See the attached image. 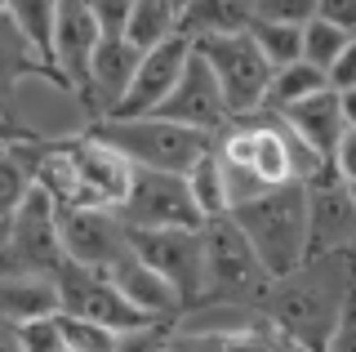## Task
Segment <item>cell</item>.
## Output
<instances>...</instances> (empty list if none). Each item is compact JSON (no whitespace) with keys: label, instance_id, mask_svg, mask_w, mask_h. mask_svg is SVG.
<instances>
[{"label":"cell","instance_id":"obj_1","mask_svg":"<svg viewBox=\"0 0 356 352\" xmlns=\"http://www.w3.org/2000/svg\"><path fill=\"white\" fill-rule=\"evenodd\" d=\"M352 307V255H321L303 259L285 277H272L254 312L267 330L298 339L303 348L321 352L325 335Z\"/></svg>","mask_w":356,"mask_h":352},{"label":"cell","instance_id":"obj_2","mask_svg":"<svg viewBox=\"0 0 356 352\" xmlns=\"http://www.w3.org/2000/svg\"><path fill=\"white\" fill-rule=\"evenodd\" d=\"M227 218L236 223L245 246L254 250L267 277H285L289 268L307 259V210H303V183L263 188L259 196L232 205Z\"/></svg>","mask_w":356,"mask_h":352},{"label":"cell","instance_id":"obj_3","mask_svg":"<svg viewBox=\"0 0 356 352\" xmlns=\"http://www.w3.org/2000/svg\"><path fill=\"white\" fill-rule=\"evenodd\" d=\"M85 134L98 138L107 152H116L134 170H165V174H187V165L200 152L214 147L209 134L183 129L161 116H98Z\"/></svg>","mask_w":356,"mask_h":352},{"label":"cell","instance_id":"obj_4","mask_svg":"<svg viewBox=\"0 0 356 352\" xmlns=\"http://www.w3.org/2000/svg\"><path fill=\"white\" fill-rule=\"evenodd\" d=\"M200 263H205V303L254 312L267 281H272L227 214L200 223Z\"/></svg>","mask_w":356,"mask_h":352},{"label":"cell","instance_id":"obj_5","mask_svg":"<svg viewBox=\"0 0 356 352\" xmlns=\"http://www.w3.org/2000/svg\"><path fill=\"white\" fill-rule=\"evenodd\" d=\"M63 246H58V205L49 192L31 183L22 205L5 223V246H0V277H44L63 268Z\"/></svg>","mask_w":356,"mask_h":352},{"label":"cell","instance_id":"obj_6","mask_svg":"<svg viewBox=\"0 0 356 352\" xmlns=\"http://www.w3.org/2000/svg\"><path fill=\"white\" fill-rule=\"evenodd\" d=\"M129 255L178 294L183 312L205 303V263H200V227H125Z\"/></svg>","mask_w":356,"mask_h":352},{"label":"cell","instance_id":"obj_7","mask_svg":"<svg viewBox=\"0 0 356 352\" xmlns=\"http://www.w3.org/2000/svg\"><path fill=\"white\" fill-rule=\"evenodd\" d=\"M192 49L200 54V63L214 76L222 107H227L232 120H250L263 112L267 98V81H272V67L263 63V54L250 45V36L236 31V36H209V40H192Z\"/></svg>","mask_w":356,"mask_h":352},{"label":"cell","instance_id":"obj_8","mask_svg":"<svg viewBox=\"0 0 356 352\" xmlns=\"http://www.w3.org/2000/svg\"><path fill=\"white\" fill-rule=\"evenodd\" d=\"M116 218L125 227H200L205 223L196 214L192 196H187L183 174L134 170V165H129V188L116 205Z\"/></svg>","mask_w":356,"mask_h":352},{"label":"cell","instance_id":"obj_9","mask_svg":"<svg viewBox=\"0 0 356 352\" xmlns=\"http://www.w3.org/2000/svg\"><path fill=\"white\" fill-rule=\"evenodd\" d=\"M54 294H58V312L98 321V326H107L111 335H125V330L147 326V317L120 299L116 285H111L103 272H89V268H76V263H63V268L54 272Z\"/></svg>","mask_w":356,"mask_h":352},{"label":"cell","instance_id":"obj_10","mask_svg":"<svg viewBox=\"0 0 356 352\" xmlns=\"http://www.w3.org/2000/svg\"><path fill=\"white\" fill-rule=\"evenodd\" d=\"M348 183L316 174L312 183H303V210H307V259L321 255H352L356 241V201H352Z\"/></svg>","mask_w":356,"mask_h":352},{"label":"cell","instance_id":"obj_11","mask_svg":"<svg viewBox=\"0 0 356 352\" xmlns=\"http://www.w3.org/2000/svg\"><path fill=\"white\" fill-rule=\"evenodd\" d=\"M152 116L174 120V125L196 129V134H209V138L222 134V129L232 125V116H227V107H222V94H218L214 76H209V67L200 63V54H196V49L187 54L183 76L174 81V90L161 98V107H156Z\"/></svg>","mask_w":356,"mask_h":352},{"label":"cell","instance_id":"obj_12","mask_svg":"<svg viewBox=\"0 0 356 352\" xmlns=\"http://www.w3.org/2000/svg\"><path fill=\"white\" fill-rule=\"evenodd\" d=\"M58 246L67 263L107 272L129 250V241L116 210H58Z\"/></svg>","mask_w":356,"mask_h":352},{"label":"cell","instance_id":"obj_13","mask_svg":"<svg viewBox=\"0 0 356 352\" xmlns=\"http://www.w3.org/2000/svg\"><path fill=\"white\" fill-rule=\"evenodd\" d=\"M267 116H276L281 125L294 134L303 147L312 152V157H321V161H330V152H334V143H339L348 129H356V94H330V90H321V94H312L303 98V103H294V107H285V112H267Z\"/></svg>","mask_w":356,"mask_h":352},{"label":"cell","instance_id":"obj_14","mask_svg":"<svg viewBox=\"0 0 356 352\" xmlns=\"http://www.w3.org/2000/svg\"><path fill=\"white\" fill-rule=\"evenodd\" d=\"M187 54H192V40H187V36H170L165 45L147 49L138 58L129 90H125V98L116 103V112H111V116H152L156 107H161V98L174 90V81L183 76Z\"/></svg>","mask_w":356,"mask_h":352},{"label":"cell","instance_id":"obj_15","mask_svg":"<svg viewBox=\"0 0 356 352\" xmlns=\"http://www.w3.org/2000/svg\"><path fill=\"white\" fill-rule=\"evenodd\" d=\"M94 49H98V27L89 18L85 0H58V18H54V85H63V90H72L81 98Z\"/></svg>","mask_w":356,"mask_h":352},{"label":"cell","instance_id":"obj_16","mask_svg":"<svg viewBox=\"0 0 356 352\" xmlns=\"http://www.w3.org/2000/svg\"><path fill=\"white\" fill-rule=\"evenodd\" d=\"M138 58H143V54L134 49L125 36H120V40H98L94 58H89L85 94H81V103L94 112V120L116 112V103L125 98L129 81H134V67H138Z\"/></svg>","mask_w":356,"mask_h":352},{"label":"cell","instance_id":"obj_17","mask_svg":"<svg viewBox=\"0 0 356 352\" xmlns=\"http://www.w3.org/2000/svg\"><path fill=\"white\" fill-rule=\"evenodd\" d=\"M103 277L116 285L120 299H125L129 307H138L147 321H178V317H183V303H178V294H174L161 277H156L147 263L134 259L129 250H125V255H120L116 263H111Z\"/></svg>","mask_w":356,"mask_h":352},{"label":"cell","instance_id":"obj_18","mask_svg":"<svg viewBox=\"0 0 356 352\" xmlns=\"http://www.w3.org/2000/svg\"><path fill=\"white\" fill-rule=\"evenodd\" d=\"M5 18L14 23L22 45L31 49L44 81H54V18H58V0H5Z\"/></svg>","mask_w":356,"mask_h":352},{"label":"cell","instance_id":"obj_19","mask_svg":"<svg viewBox=\"0 0 356 352\" xmlns=\"http://www.w3.org/2000/svg\"><path fill=\"white\" fill-rule=\"evenodd\" d=\"M250 27V0H183L178 9V36L209 40V36H236Z\"/></svg>","mask_w":356,"mask_h":352},{"label":"cell","instance_id":"obj_20","mask_svg":"<svg viewBox=\"0 0 356 352\" xmlns=\"http://www.w3.org/2000/svg\"><path fill=\"white\" fill-rule=\"evenodd\" d=\"M58 312L54 281L44 277H0V326H22Z\"/></svg>","mask_w":356,"mask_h":352},{"label":"cell","instance_id":"obj_21","mask_svg":"<svg viewBox=\"0 0 356 352\" xmlns=\"http://www.w3.org/2000/svg\"><path fill=\"white\" fill-rule=\"evenodd\" d=\"M170 36H178V9L170 0H134L129 5V23H125V40L138 54H147L156 45H165Z\"/></svg>","mask_w":356,"mask_h":352},{"label":"cell","instance_id":"obj_22","mask_svg":"<svg viewBox=\"0 0 356 352\" xmlns=\"http://www.w3.org/2000/svg\"><path fill=\"white\" fill-rule=\"evenodd\" d=\"M183 183H187V196H192V205H196L200 218L227 214V188H222V165H218V157H214V147L200 152V157L187 165Z\"/></svg>","mask_w":356,"mask_h":352},{"label":"cell","instance_id":"obj_23","mask_svg":"<svg viewBox=\"0 0 356 352\" xmlns=\"http://www.w3.org/2000/svg\"><path fill=\"white\" fill-rule=\"evenodd\" d=\"M321 90H325V72L307 67V63L298 58V63H289V67L272 72V81H267V98H263V112H285V107L303 103V98L321 94Z\"/></svg>","mask_w":356,"mask_h":352},{"label":"cell","instance_id":"obj_24","mask_svg":"<svg viewBox=\"0 0 356 352\" xmlns=\"http://www.w3.org/2000/svg\"><path fill=\"white\" fill-rule=\"evenodd\" d=\"M352 45H356V31H339V27L321 23V18H312V23L298 31V58L316 72H325L330 63L339 58V54H348Z\"/></svg>","mask_w":356,"mask_h":352},{"label":"cell","instance_id":"obj_25","mask_svg":"<svg viewBox=\"0 0 356 352\" xmlns=\"http://www.w3.org/2000/svg\"><path fill=\"white\" fill-rule=\"evenodd\" d=\"M22 76H40V67L31 58V49L22 45V36L14 31V23L0 14V103L18 90Z\"/></svg>","mask_w":356,"mask_h":352},{"label":"cell","instance_id":"obj_26","mask_svg":"<svg viewBox=\"0 0 356 352\" xmlns=\"http://www.w3.org/2000/svg\"><path fill=\"white\" fill-rule=\"evenodd\" d=\"M245 36H250V45L263 54V63L272 72L298 63V27H281V23H259V18H250Z\"/></svg>","mask_w":356,"mask_h":352},{"label":"cell","instance_id":"obj_27","mask_svg":"<svg viewBox=\"0 0 356 352\" xmlns=\"http://www.w3.org/2000/svg\"><path fill=\"white\" fill-rule=\"evenodd\" d=\"M58 339L63 352H116V335L98 321H85V317H67L58 312Z\"/></svg>","mask_w":356,"mask_h":352},{"label":"cell","instance_id":"obj_28","mask_svg":"<svg viewBox=\"0 0 356 352\" xmlns=\"http://www.w3.org/2000/svg\"><path fill=\"white\" fill-rule=\"evenodd\" d=\"M27 192H31V174L18 161L14 143H9V147H0V223H9V214L22 205Z\"/></svg>","mask_w":356,"mask_h":352},{"label":"cell","instance_id":"obj_29","mask_svg":"<svg viewBox=\"0 0 356 352\" xmlns=\"http://www.w3.org/2000/svg\"><path fill=\"white\" fill-rule=\"evenodd\" d=\"M250 18L303 31L312 18H316V0H250Z\"/></svg>","mask_w":356,"mask_h":352},{"label":"cell","instance_id":"obj_30","mask_svg":"<svg viewBox=\"0 0 356 352\" xmlns=\"http://www.w3.org/2000/svg\"><path fill=\"white\" fill-rule=\"evenodd\" d=\"M129 5L134 0H85L89 18H94V27H98V40H120L125 36Z\"/></svg>","mask_w":356,"mask_h":352},{"label":"cell","instance_id":"obj_31","mask_svg":"<svg viewBox=\"0 0 356 352\" xmlns=\"http://www.w3.org/2000/svg\"><path fill=\"white\" fill-rule=\"evenodd\" d=\"M18 330V344L22 352H63V339H58V312L54 317H36V321H22Z\"/></svg>","mask_w":356,"mask_h":352},{"label":"cell","instance_id":"obj_32","mask_svg":"<svg viewBox=\"0 0 356 352\" xmlns=\"http://www.w3.org/2000/svg\"><path fill=\"white\" fill-rule=\"evenodd\" d=\"M170 326L174 321H147L138 330L116 335V352H165L170 348Z\"/></svg>","mask_w":356,"mask_h":352},{"label":"cell","instance_id":"obj_33","mask_svg":"<svg viewBox=\"0 0 356 352\" xmlns=\"http://www.w3.org/2000/svg\"><path fill=\"white\" fill-rule=\"evenodd\" d=\"M165 352H222V330H192V326H170V348Z\"/></svg>","mask_w":356,"mask_h":352},{"label":"cell","instance_id":"obj_34","mask_svg":"<svg viewBox=\"0 0 356 352\" xmlns=\"http://www.w3.org/2000/svg\"><path fill=\"white\" fill-rule=\"evenodd\" d=\"M325 90L330 94H356V45L348 49V54H339V58L325 67Z\"/></svg>","mask_w":356,"mask_h":352},{"label":"cell","instance_id":"obj_35","mask_svg":"<svg viewBox=\"0 0 356 352\" xmlns=\"http://www.w3.org/2000/svg\"><path fill=\"white\" fill-rule=\"evenodd\" d=\"M267 330L263 321L259 326H241V330H232V335H222V352H267Z\"/></svg>","mask_w":356,"mask_h":352},{"label":"cell","instance_id":"obj_36","mask_svg":"<svg viewBox=\"0 0 356 352\" xmlns=\"http://www.w3.org/2000/svg\"><path fill=\"white\" fill-rule=\"evenodd\" d=\"M316 18L339 31H356V0H316Z\"/></svg>","mask_w":356,"mask_h":352},{"label":"cell","instance_id":"obj_37","mask_svg":"<svg viewBox=\"0 0 356 352\" xmlns=\"http://www.w3.org/2000/svg\"><path fill=\"white\" fill-rule=\"evenodd\" d=\"M356 303L348 307V312L339 317V321H334V330L325 335V344H321V352H356Z\"/></svg>","mask_w":356,"mask_h":352},{"label":"cell","instance_id":"obj_38","mask_svg":"<svg viewBox=\"0 0 356 352\" xmlns=\"http://www.w3.org/2000/svg\"><path fill=\"white\" fill-rule=\"evenodd\" d=\"M31 138H36L31 129H22L9 112H0V147H9V143H31Z\"/></svg>","mask_w":356,"mask_h":352},{"label":"cell","instance_id":"obj_39","mask_svg":"<svg viewBox=\"0 0 356 352\" xmlns=\"http://www.w3.org/2000/svg\"><path fill=\"white\" fill-rule=\"evenodd\" d=\"M267 352H312V348H303L298 339H289V335H276V330H272V335H267Z\"/></svg>","mask_w":356,"mask_h":352},{"label":"cell","instance_id":"obj_40","mask_svg":"<svg viewBox=\"0 0 356 352\" xmlns=\"http://www.w3.org/2000/svg\"><path fill=\"white\" fill-rule=\"evenodd\" d=\"M0 352H22L18 330H14V326H0Z\"/></svg>","mask_w":356,"mask_h":352},{"label":"cell","instance_id":"obj_41","mask_svg":"<svg viewBox=\"0 0 356 352\" xmlns=\"http://www.w3.org/2000/svg\"><path fill=\"white\" fill-rule=\"evenodd\" d=\"M0 246H5V223H0Z\"/></svg>","mask_w":356,"mask_h":352},{"label":"cell","instance_id":"obj_42","mask_svg":"<svg viewBox=\"0 0 356 352\" xmlns=\"http://www.w3.org/2000/svg\"><path fill=\"white\" fill-rule=\"evenodd\" d=\"M170 5H174V9H183V0H170Z\"/></svg>","mask_w":356,"mask_h":352},{"label":"cell","instance_id":"obj_43","mask_svg":"<svg viewBox=\"0 0 356 352\" xmlns=\"http://www.w3.org/2000/svg\"><path fill=\"white\" fill-rule=\"evenodd\" d=\"M0 14H5V0H0Z\"/></svg>","mask_w":356,"mask_h":352},{"label":"cell","instance_id":"obj_44","mask_svg":"<svg viewBox=\"0 0 356 352\" xmlns=\"http://www.w3.org/2000/svg\"><path fill=\"white\" fill-rule=\"evenodd\" d=\"M0 112H9V107H5V103H0Z\"/></svg>","mask_w":356,"mask_h":352}]
</instances>
